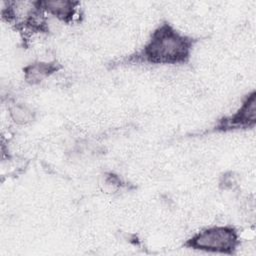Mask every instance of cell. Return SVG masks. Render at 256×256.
<instances>
[{
  "label": "cell",
  "instance_id": "6da1fadb",
  "mask_svg": "<svg viewBox=\"0 0 256 256\" xmlns=\"http://www.w3.org/2000/svg\"><path fill=\"white\" fill-rule=\"evenodd\" d=\"M194 44L193 38L164 22L153 30L140 50L128 56L126 62L151 65L185 64L191 58Z\"/></svg>",
  "mask_w": 256,
  "mask_h": 256
},
{
  "label": "cell",
  "instance_id": "7a4b0ae2",
  "mask_svg": "<svg viewBox=\"0 0 256 256\" xmlns=\"http://www.w3.org/2000/svg\"><path fill=\"white\" fill-rule=\"evenodd\" d=\"M241 244L237 229L231 225H213L189 237L183 246L187 249L213 254H235Z\"/></svg>",
  "mask_w": 256,
  "mask_h": 256
},
{
  "label": "cell",
  "instance_id": "3957f363",
  "mask_svg": "<svg viewBox=\"0 0 256 256\" xmlns=\"http://www.w3.org/2000/svg\"><path fill=\"white\" fill-rule=\"evenodd\" d=\"M256 124V93L252 91L243 99L239 108L229 116L217 121L214 131L227 132L253 128Z\"/></svg>",
  "mask_w": 256,
  "mask_h": 256
},
{
  "label": "cell",
  "instance_id": "277c9868",
  "mask_svg": "<svg viewBox=\"0 0 256 256\" xmlns=\"http://www.w3.org/2000/svg\"><path fill=\"white\" fill-rule=\"evenodd\" d=\"M60 66L55 61H35L23 68L24 80L30 85H37L48 79Z\"/></svg>",
  "mask_w": 256,
  "mask_h": 256
},
{
  "label": "cell",
  "instance_id": "5b68a950",
  "mask_svg": "<svg viewBox=\"0 0 256 256\" xmlns=\"http://www.w3.org/2000/svg\"><path fill=\"white\" fill-rule=\"evenodd\" d=\"M41 7L46 15H50L59 21L69 23L73 21L78 2L68 0H54V1H40Z\"/></svg>",
  "mask_w": 256,
  "mask_h": 256
},
{
  "label": "cell",
  "instance_id": "8992f818",
  "mask_svg": "<svg viewBox=\"0 0 256 256\" xmlns=\"http://www.w3.org/2000/svg\"><path fill=\"white\" fill-rule=\"evenodd\" d=\"M8 115L10 120L19 126H25L35 120L36 112L28 104L16 102L8 106Z\"/></svg>",
  "mask_w": 256,
  "mask_h": 256
},
{
  "label": "cell",
  "instance_id": "52a82bcc",
  "mask_svg": "<svg viewBox=\"0 0 256 256\" xmlns=\"http://www.w3.org/2000/svg\"><path fill=\"white\" fill-rule=\"evenodd\" d=\"M104 185L106 188H108L110 191H112V190H115V189L121 187L122 182H121V179L117 175H114L111 173L104 178Z\"/></svg>",
  "mask_w": 256,
  "mask_h": 256
},
{
  "label": "cell",
  "instance_id": "ba28073f",
  "mask_svg": "<svg viewBox=\"0 0 256 256\" xmlns=\"http://www.w3.org/2000/svg\"><path fill=\"white\" fill-rule=\"evenodd\" d=\"M237 184L235 176L232 175V173H229V175H225L222 177L220 181V186L225 189V190H230L233 189Z\"/></svg>",
  "mask_w": 256,
  "mask_h": 256
}]
</instances>
